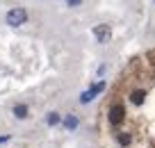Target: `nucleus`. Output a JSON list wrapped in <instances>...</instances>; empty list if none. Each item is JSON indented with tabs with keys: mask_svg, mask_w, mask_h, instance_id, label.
<instances>
[{
	"mask_svg": "<svg viewBox=\"0 0 155 148\" xmlns=\"http://www.w3.org/2000/svg\"><path fill=\"white\" fill-rule=\"evenodd\" d=\"M123 119H126V110H123V105H121V103H114V105L110 107V123L119 125V123H123Z\"/></svg>",
	"mask_w": 155,
	"mask_h": 148,
	"instance_id": "obj_2",
	"label": "nucleus"
},
{
	"mask_svg": "<svg viewBox=\"0 0 155 148\" xmlns=\"http://www.w3.org/2000/svg\"><path fill=\"white\" fill-rule=\"evenodd\" d=\"M64 128H68V130H75V128H78V116H73V114L64 116Z\"/></svg>",
	"mask_w": 155,
	"mask_h": 148,
	"instance_id": "obj_6",
	"label": "nucleus"
},
{
	"mask_svg": "<svg viewBox=\"0 0 155 148\" xmlns=\"http://www.w3.org/2000/svg\"><path fill=\"white\" fill-rule=\"evenodd\" d=\"M94 96H96V94H94L91 89H89V91H84V94H82V98H80V103H84V105H87V103H91V100H94Z\"/></svg>",
	"mask_w": 155,
	"mask_h": 148,
	"instance_id": "obj_9",
	"label": "nucleus"
},
{
	"mask_svg": "<svg viewBox=\"0 0 155 148\" xmlns=\"http://www.w3.org/2000/svg\"><path fill=\"white\" fill-rule=\"evenodd\" d=\"M144 98H146V91L144 89H137V91H132V94H130V100L135 103V105H141Z\"/></svg>",
	"mask_w": 155,
	"mask_h": 148,
	"instance_id": "obj_4",
	"label": "nucleus"
},
{
	"mask_svg": "<svg viewBox=\"0 0 155 148\" xmlns=\"http://www.w3.org/2000/svg\"><path fill=\"white\" fill-rule=\"evenodd\" d=\"M94 37L98 39V43H107L110 37H112L110 25H96V28H94Z\"/></svg>",
	"mask_w": 155,
	"mask_h": 148,
	"instance_id": "obj_3",
	"label": "nucleus"
},
{
	"mask_svg": "<svg viewBox=\"0 0 155 148\" xmlns=\"http://www.w3.org/2000/svg\"><path fill=\"white\" fill-rule=\"evenodd\" d=\"M80 2H82V0H66V5H68V7H78Z\"/></svg>",
	"mask_w": 155,
	"mask_h": 148,
	"instance_id": "obj_10",
	"label": "nucleus"
},
{
	"mask_svg": "<svg viewBox=\"0 0 155 148\" xmlns=\"http://www.w3.org/2000/svg\"><path fill=\"white\" fill-rule=\"evenodd\" d=\"M130 141H132L130 132H121L119 134V143H121V146H130Z\"/></svg>",
	"mask_w": 155,
	"mask_h": 148,
	"instance_id": "obj_8",
	"label": "nucleus"
},
{
	"mask_svg": "<svg viewBox=\"0 0 155 148\" xmlns=\"http://www.w3.org/2000/svg\"><path fill=\"white\" fill-rule=\"evenodd\" d=\"M14 116H16V119H28V105H23V103L16 105L14 107Z\"/></svg>",
	"mask_w": 155,
	"mask_h": 148,
	"instance_id": "obj_5",
	"label": "nucleus"
},
{
	"mask_svg": "<svg viewBox=\"0 0 155 148\" xmlns=\"http://www.w3.org/2000/svg\"><path fill=\"white\" fill-rule=\"evenodd\" d=\"M5 141H9V137H0V143H5Z\"/></svg>",
	"mask_w": 155,
	"mask_h": 148,
	"instance_id": "obj_11",
	"label": "nucleus"
},
{
	"mask_svg": "<svg viewBox=\"0 0 155 148\" xmlns=\"http://www.w3.org/2000/svg\"><path fill=\"white\" fill-rule=\"evenodd\" d=\"M7 25H12V28H18V25H23L25 21H28V12L23 9V7H14V9L7 12Z\"/></svg>",
	"mask_w": 155,
	"mask_h": 148,
	"instance_id": "obj_1",
	"label": "nucleus"
},
{
	"mask_svg": "<svg viewBox=\"0 0 155 148\" xmlns=\"http://www.w3.org/2000/svg\"><path fill=\"white\" fill-rule=\"evenodd\" d=\"M46 121H48V125H57V123H62V116H59L57 112H50Z\"/></svg>",
	"mask_w": 155,
	"mask_h": 148,
	"instance_id": "obj_7",
	"label": "nucleus"
}]
</instances>
